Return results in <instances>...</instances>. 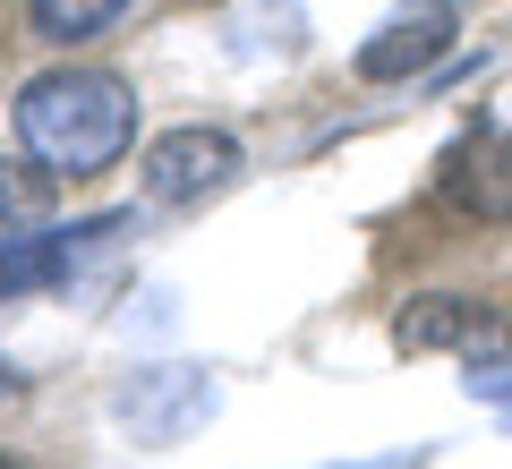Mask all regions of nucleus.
<instances>
[{
  "label": "nucleus",
  "mask_w": 512,
  "mask_h": 469,
  "mask_svg": "<svg viewBox=\"0 0 512 469\" xmlns=\"http://www.w3.org/2000/svg\"><path fill=\"white\" fill-rule=\"evenodd\" d=\"M18 128L26 163H43L52 180H103L111 163H128V145H137V86L111 69H43L18 86Z\"/></svg>",
  "instance_id": "1"
},
{
  "label": "nucleus",
  "mask_w": 512,
  "mask_h": 469,
  "mask_svg": "<svg viewBox=\"0 0 512 469\" xmlns=\"http://www.w3.org/2000/svg\"><path fill=\"white\" fill-rule=\"evenodd\" d=\"M248 171V154H239V137L231 128H214V120H188V128H163V137L137 154V197L146 205H205V197H222V188Z\"/></svg>",
  "instance_id": "2"
},
{
  "label": "nucleus",
  "mask_w": 512,
  "mask_h": 469,
  "mask_svg": "<svg viewBox=\"0 0 512 469\" xmlns=\"http://www.w3.org/2000/svg\"><path fill=\"white\" fill-rule=\"evenodd\" d=\"M393 350L402 359H504L512 350V325L495 316V307L461 299V290H419V299H402V316H393Z\"/></svg>",
  "instance_id": "3"
},
{
  "label": "nucleus",
  "mask_w": 512,
  "mask_h": 469,
  "mask_svg": "<svg viewBox=\"0 0 512 469\" xmlns=\"http://www.w3.org/2000/svg\"><path fill=\"white\" fill-rule=\"evenodd\" d=\"M453 43H461L453 0H410V9H393V18L350 52V69H359V86H410V77H427Z\"/></svg>",
  "instance_id": "4"
},
{
  "label": "nucleus",
  "mask_w": 512,
  "mask_h": 469,
  "mask_svg": "<svg viewBox=\"0 0 512 469\" xmlns=\"http://www.w3.org/2000/svg\"><path fill=\"white\" fill-rule=\"evenodd\" d=\"M444 205L470 222H512V137H461L436 171Z\"/></svg>",
  "instance_id": "5"
},
{
  "label": "nucleus",
  "mask_w": 512,
  "mask_h": 469,
  "mask_svg": "<svg viewBox=\"0 0 512 469\" xmlns=\"http://www.w3.org/2000/svg\"><path fill=\"white\" fill-rule=\"evenodd\" d=\"M111 410L146 435V444H171L180 427H197V418L214 410V376H197V367H154V376H137Z\"/></svg>",
  "instance_id": "6"
},
{
  "label": "nucleus",
  "mask_w": 512,
  "mask_h": 469,
  "mask_svg": "<svg viewBox=\"0 0 512 469\" xmlns=\"http://www.w3.org/2000/svg\"><path fill=\"white\" fill-rule=\"evenodd\" d=\"M120 222H77V231H26V239H0V299H26V290H52L69 282V265L94 248V239H111Z\"/></svg>",
  "instance_id": "7"
},
{
  "label": "nucleus",
  "mask_w": 512,
  "mask_h": 469,
  "mask_svg": "<svg viewBox=\"0 0 512 469\" xmlns=\"http://www.w3.org/2000/svg\"><path fill=\"white\" fill-rule=\"evenodd\" d=\"M137 0H26V35L69 52V43H94L103 26H120Z\"/></svg>",
  "instance_id": "8"
},
{
  "label": "nucleus",
  "mask_w": 512,
  "mask_h": 469,
  "mask_svg": "<svg viewBox=\"0 0 512 469\" xmlns=\"http://www.w3.org/2000/svg\"><path fill=\"white\" fill-rule=\"evenodd\" d=\"M43 205H52V171H18V163H0V231H9V222H35Z\"/></svg>",
  "instance_id": "9"
},
{
  "label": "nucleus",
  "mask_w": 512,
  "mask_h": 469,
  "mask_svg": "<svg viewBox=\"0 0 512 469\" xmlns=\"http://www.w3.org/2000/svg\"><path fill=\"white\" fill-rule=\"evenodd\" d=\"M470 393H478V401H504V410H512V367H487V376H470Z\"/></svg>",
  "instance_id": "10"
},
{
  "label": "nucleus",
  "mask_w": 512,
  "mask_h": 469,
  "mask_svg": "<svg viewBox=\"0 0 512 469\" xmlns=\"http://www.w3.org/2000/svg\"><path fill=\"white\" fill-rule=\"evenodd\" d=\"M367 469H419V452H410V461H367Z\"/></svg>",
  "instance_id": "11"
},
{
  "label": "nucleus",
  "mask_w": 512,
  "mask_h": 469,
  "mask_svg": "<svg viewBox=\"0 0 512 469\" xmlns=\"http://www.w3.org/2000/svg\"><path fill=\"white\" fill-rule=\"evenodd\" d=\"M0 393H18V376H9V359H0Z\"/></svg>",
  "instance_id": "12"
},
{
  "label": "nucleus",
  "mask_w": 512,
  "mask_h": 469,
  "mask_svg": "<svg viewBox=\"0 0 512 469\" xmlns=\"http://www.w3.org/2000/svg\"><path fill=\"white\" fill-rule=\"evenodd\" d=\"M0 469H26V461H0Z\"/></svg>",
  "instance_id": "13"
}]
</instances>
